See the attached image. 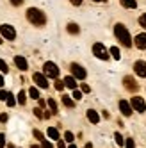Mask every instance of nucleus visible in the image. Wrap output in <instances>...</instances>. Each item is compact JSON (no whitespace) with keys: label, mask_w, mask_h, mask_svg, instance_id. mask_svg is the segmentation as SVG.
Masks as SVG:
<instances>
[{"label":"nucleus","mask_w":146,"mask_h":148,"mask_svg":"<svg viewBox=\"0 0 146 148\" xmlns=\"http://www.w3.org/2000/svg\"><path fill=\"white\" fill-rule=\"evenodd\" d=\"M93 54H95L98 59H102V61L109 59V50L103 47L102 43H95V45H93Z\"/></svg>","instance_id":"3"},{"label":"nucleus","mask_w":146,"mask_h":148,"mask_svg":"<svg viewBox=\"0 0 146 148\" xmlns=\"http://www.w3.org/2000/svg\"><path fill=\"white\" fill-rule=\"evenodd\" d=\"M68 32H70V34H78L80 29H78L77 23H70V25H68Z\"/></svg>","instance_id":"19"},{"label":"nucleus","mask_w":146,"mask_h":148,"mask_svg":"<svg viewBox=\"0 0 146 148\" xmlns=\"http://www.w3.org/2000/svg\"><path fill=\"white\" fill-rule=\"evenodd\" d=\"M29 95H30V98L39 100V91H38V88H30L29 89Z\"/></svg>","instance_id":"20"},{"label":"nucleus","mask_w":146,"mask_h":148,"mask_svg":"<svg viewBox=\"0 0 146 148\" xmlns=\"http://www.w3.org/2000/svg\"><path fill=\"white\" fill-rule=\"evenodd\" d=\"M68 148H77V146H75V145H70V146H68Z\"/></svg>","instance_id":"43"},{"label":"nucleus","mask_w":146,"mask_h":148,"mask_svg":"<svg viewBox=\"0 0 146 148\" xmlns=\"http://www.w3.org/2000/svg\"><path fill=\"white\" fill-rule=\"evenodd\" d=\"M125 146H127V148H135V145H134V139H130V137H128V139L125 141Z\"/></svg>","instance_id":"31"},{"label":"nucleus","mask_w":146,"mask_h":148,"mask_svg":"<svg viewBox=\"0 0 146 148\" xmlns=\"http://www.w3.org/2000/svg\"><path fill=\"white\" fill-rule=\"evenodd\" d=\"M32 80L36 82L38 88H43V89L48 88V80H46V77L43 75V73H34V75H32Z\"/></svg>","instance_id":"8"},{"label":"nucleus","mask_w":146,"mask_h":148,"mask_svg":"<svg viewBox=\"0 0 146 148\" xmlns=\"http://www.w3.org/2000/svg\"><path fill=\"white\" fill-rule=\"evenodd\" d=\"M43 71H45V75L46 77H52V79H57L59 77V68L55 62H45V66H43Z\"/></svg>","instance_id":"4"},{"label":"nucleus","mask_w":146,"mask_h":148,"mask_svg":"<svg viewBox=\"0 0 146 148\" xmlns=\"http://www.w3.org/2000/svg\"><path fill=\"white\" fill-rule=\"evenodd\" d=\"M5 102H7V105H9V107H13V105L16 103V100H14V97H13L11 93H9V97H7V100H5Z\"/></svg>","instance_id":"26"},{"label":"nucleus","mask_w":146,"mask_h":148,"mask_svg":"<svg viewBox=\"0 0 146 148\" xmlns=\"http://www.w3.org/2000/svg\"><path fill=\"white\" fill-rule=\"evenodd\" d=\"M34 136L38 137V139H41V141H43V134H41L39 130H34Z\"/></svg>","instance_id":"36"},{"label":"nucleus","mask_w":146,"mask_h":148,"mask_svg":"<svg viewBox=\"0 0 146 148\" xmlns=\"http://www.w3.org/2000/svg\"><path fill=\"white\" fill-rule=\"evenodd\" d=\"M95 2H96V0H95Z\"/></svg>","instance_id":"46"},{"label":"nucleus","mask_w":146,"mask_h":148,"mask_svg":"<svg viewBox=\"0 0 146 148\" xmlns=\"http://www.w3.org/2000/svg\"><path fill=\"white\" fill-rule=\"evenodd\" d=\"M34 114L38 116V118H43V114H41V109H34Z\"/></svg>","instance_id":"39"},{"label":"nucleus","mask_w":146,"mask_h":148,"mask_svg":"<svg viewBox=\"0 0 146 148\" xmlns=\"http://www.w3.org/2000/svg\"><path fill=\"white\" fill-rule=\"evenodd\" d=\"M134 70H135V73H137L139 77H146V62L144 61H135Z\"/></svg>","instance_id":"10"},{"label":"nucleus","mask_w":146,"mask_h":148,"mask_svg":"<svg viewBox=\"0 0 146 148\" xmlns=\"http://www.w3.org/2000/svg\"><path fill=\"white\" fill-rule=\"evenodd\" d=\"M114 34L119 39V43H123V47H132V38H130V32L127 30L123 23H116L114 25Z\"/></svg>","instance_id":"1"},{"label":"nucleus","mask_w":146,"mask_h":148,"mask_svg":"<svg viewBox=\"0 0 146 148\" xmlns=\"http://www.w3.org/2000/svg\"><path fill=\"white\" fill-rule=\"evenodd\" d=\"M30 148H39V146H36V145H32V146H30Z\"/></svg>","instance_id":"44"},{"label":"nucleus","mask_w":146,"mask_h":148,"mask_svg":"<svg viewBox=\"0 0 146 148\" xmlns=\"http://www.w3.org/2000/svg\"><path fill=\"white\" fill-rule=\"evenodd\" d=\"M2 86H4V77L0 75V88H2Z\"/></svg>","instance_id":"42"},{"label":"nucleus","mask_w":146,"mask_h":148,"mask_svg":"<svg viewBox=\"0 0 146 148\" xmlns=\"http://www.w3.org/2000/svg\"><path fill=\"white\" fill-rule=\"evenodd\" d=\"M46 134H48V137H50V139H59V130L55 129V127H48Z\"/></svg>","instance_id":"17"},{"label":"nucleus","mask_w":146,"mask_h":148,"mask_svg":"<svg viewBox=\"0 0 146 148\" xmlns=\"http://www.w3.org/2000/svg\"><path fill=\"white\" fill-rule=\"evenodd\" d=\"M64 139H66L68 143H73V139H75V137H73L71 132H66V134H64Z\"/></svg>","instance_id":"30"},{"label":"nucleus","mask_w":146,"mask_h":148,"mask_svg":"<svg viewBox=\"0 0 146 148\" xmlns=\"http://www.w3.org/2000/svg\"><path fill=\"white\" fill-rule=\"evenodd\" d=\"M2 146H5V136L0 134V148H2Z\"/></svg>","instance_id":"35"},{"label":"nucleus","mask_w":146,"mask_h":148,"mask_svg":"<svg viewBox=\"0 0 146 148\" xmlns=\"http://www.w3.org/2000/svg\"><path fill=\"white\" fill-rule=\"evenodd\" d=\"M14 64H16L20 70H22V71H25V70L29 68L27 59H25V57H22V56H16V57H14Z\"/></svg>","instance_id":"11"},{"label":"nucleus","mask_w":146,"mask_h":148,"mask_svg":"<svg viewBox=\"0 0 146 148\" xmlns=\"http://www.w3.org/2000/svg\"><path fill=\"white\" fill-rule=\"evenodd\" d=\"M0 34H2L5 39H14V38H16V30H14L11 25L4 23V25H0Z\"/></svg>","instance_id":"5"},{"label":"nucleus","mask_w":146,"mask_h":148,"mask_svg":"<svg viewBox=\"0 0 146 148\" xmlns=\"http://www.w3.org/2000/svg\"><path fill=\"white\" fill-rule=\"evenodd\" d=\"M0 121H2V123L7 121V114H5V112H4V114H0Z\"/></svg>","instance_id":"37"},{"label":"nucleus","mask_w":146,"mask_h":148,"mask_svg":"<svg viewBox=\"0 0 146 148\" xmlns=\"http://www.w3.org/2000/svg\"><path fill=\"white\" fill-rule=\"evenodd\" d=\"M80 98H82V91L73 89V100H80Z\"/></svg>","instance_id":"27"},{"label":"nucleus","mask_w":146,"mask_h":148,"mask_svg":"<svg viewBox=\"0 0 146 148\" xmlns=\"http://www.w3.org/2000/svg\"><path fill=\"white\" fill-rule=\"evenodd\" d=\"M18 102L22 103V105H23V103L27 102V97H25V91H20V93H18Z\"/></svg>","instance_id":"23"},{"label":"nucleus","mask_w":146,"mask_h":148,"mask_svg":"<svg viewBox=\"0 0 146 148\" xmlns=\"http://www.w3.org/2000/svg\"><path fill=\"white\" fill-rule=\"evenodd\" d=\"M59 148H66V145H64V141H59V145H57Z\"/></svg>","instance_id":"41"},{"label":"nucleus","mask_w":146,"mask_h":148,"mask_svg":"<svg viewBox=\"0 0 146 148\" xmlns=\"http://www.w3.org/2000/svg\"><path fill=\"white\" fill-rule=\"evenodd\" d=\"M109 52H111V56L116 59V61H119V59H121V54H119V48H118V47H112Z\"/></svg>","instance_id":"18"},{"label":"nucleus","mask_w":146,"mask_h":148,"mask_svg":"<svg viewBox=\"0 0 146 148\" xmlns=\"http://www.w3.org/2000/svg\"><path fill=\"white\" fill-rule=\"evenodd\" d=\"M130 103H132V109H134V111H137V112H141V114L146 112V103H144V100H143L141 97H134Z\"/></svg>","instance_id":"6"},{"label":"nucleus","mask_w":146,"mask_h":148,"mask_svg":"<svg viewBox=\"0 0 146 148\" xmlns=\"http://www.w3.org/2000/svg\"><path fill=\"white\" fill-rule=\"evenodd\" d=\"M2 41H4V39H2V38H0V43H2Z\"/></svg>","instance_id":"45"},{"label":"nucleus","mask_w":146,"mask_h":148,"mask_svg":"<svg viewBox=\"0 0 146 148\" xmlns=\"http://www.w3.org/2000/svg\"><path fill=\"white\" fill-rule=\"evenodd\" d=\"M119 111H121V114L123 116H130L132 114V103H128L127 100H119Z\"/></svg>","instance_id":"9"},{"label":"nucleus","mask_w":146,"mask_h":148,"mask_svg":"<svg viewBox=\"0 0 146 148\" xmlns=\"http://www.w3.org/2000/svg\"><path fill=\"white\" fill-rule=\"evenodd\" d=\"M114 139H116V145H118V146H123L125 139H123V136H121L119 132H116V134H114Z\"/></svg>","instance_id":"22"},{"label":"nucleus","mask_w":146,"mask_h":148,"mask_svg":"<svg viewBox=\"0 0 146 148\" xmlns=\"http://www.w3.org/2000/svg\"><path fill=\"white\" fill-rule=\"evenodd\" d=\"M87 120H89L91 123H95V125H96V123L100 121V116H98V112H96V111L89 109V111H87Z\"/></svg>","instance_id":"14"},{"label":"nucleus","mask_w":146,"mask_h":148,"mask_svg":"<svg viewBox=\"0 0 146 148\" xmlns=\"http://www.w3.org/2000/svg\"><path fill=\"white\" fill-rule=\"evenodd\" d=\"M135 45H137V48H146V34L143 32V34H137L135 36Z\"/></svg>","instance_id":"12"},{"label":"nucleus","mask_w":146,"mask_h":148,"mask_svg":"<svg viewBox=\"0 0 146 148\" xmlns=\"http://www.w3.org/2000/svg\"><path fill=\"white\" fill-rule=\"evenodd\" d=\"M62 103H64L66 107H75V102H73L70 97H62Z\"/></svg>","instance_id":"21"},{"label":"nucleus","mask_w":146,"mask_h":148,"mask_svg":"<svg viewBox=\"0 0 146 148\" xmlns=\"http://www.w3.org/2000/svg\"><path fill=\"white\" fill-rule=\"evenodd\" d=\"M27 18H29V22L34 23V25H45V22H46L45 13L39 11V9H36V7H30L27 11Z\"/></svg>","instance_id":"2"},{"label":"nucleus","mask_w":146,"mask_h":148,"mask_svg":"<svg viewBox=\"0 0 146 148\" xmlns=\"http://www.w3.org/2000/svg\"><path fill=\"white\" fill-rule=\"evenodd\" d=\"M9 2H11L13 5H20V4H22V2H23V0H9Z\"/></svg>","instance_id":"38"},{"label":"nucleus","mask_w":146,"mask_h":148,"mask_svg":"<svg viewBox=\"0 0 146 148\" xmlns=\"http://www.w3.org/2000/svg\"><path fill=\"white\" fill-rule=\"evenodd\" d=\"M0 71H2V73H7V71H9V68H7V62H5L4 59H0Z\"/></svg>","instance_id":"24"},{"label":"nucleus","mask_w":146,"mask_h":148,"mask_svg":"<svg viewBox=\"0 0 146 148\" xmlns=\"http://www.w3.org/2000/svg\"><path fill=\"white\" fill-rule=\"evenodd\" d=\"M71 73H73V77L78 79V80H84V79H86V75H87L86 70L82 68L80 64H77V62H73V64H71Z\"/></svg>","instance_id":"7"},{"label":"nucleus","mask_w":146,"mask_h":148,"mask_svg":"<svg viewBox=\"0 0 146 148\" xmlns=\"http://www.w3.org/2000/svg\"><path fill=\"white\" fill-rule=\"evenodd\" d=\"M62 88H64V80H57L55 82V89L57 91H62Z\"/></svg>","instance_id":"29"},{"label":"nucleus","mask_w":146,"mask_h":148,"mask_svg":"<svg viewBox=\"0 0 146 148\" xmlns=\"http://www.w3.org/2000/svg\"><path fill=\"white\" fill-rule=\"evenodd\" d=\"M119 4L125 5V7H128V9H135L137 7V0H119Z\"/></svg>","instance_id":"16"},{"label":"nucleus","mask_w":146,"mask_h":148,"mask_svg":"<svg viewBox=\"0 0 146 148\" xmlns=\"http://www.w3.org/2000/svg\"><path fill=\"white\" fill-rule=\"evenodd\" d=\"M64 86L70 88V89H77V79H75V77H71V75L66 77V79H64Z\"/></svg>","instance_id":"13"},{"label":"nucleus","mask_w":146,"mask_h":148,"mask_svg":"<svg viewBox=\"0 0 146 148\" xmlns=\"http://www.w3.org/2000/svg\"><path fill=\"white\" fill-rule=\"evenodd\" d=\"M139 25H141L143 29H146V14H141V18H139Z\"/></svg>","instance_id":"28"},{"label":"nucleus","mask_w":146,"mask_h":148,"mask_svg":"<svg viewBox=\"0 0 146 148\" xmlns=\"http://www.w3.org/2000/svg\"><path fill=\"white\" fill-rule=\"evenodd\" d=\"M125 86H127V89H130V91H135V89H137V84L134 82L132 77H125Z\"/></svg>","instance_id":"15"},{"label":"nucleus","mask_w":146,"mask_h":148,"mask_svg":"<svg viewBox=\"0 0 146 148\" xmlns=\"http://www.w3.org/2000/svg\"><path fill=\"white\" fill-rule=\"evenodd\" d=\"M80 88H82V93H89V91H91V88L87 86V84H82Z\"/></svg>","instance_id":"34"},{"label":"nucleus","mask_w":146,"mask_h":148,"mask_svg":"<svg viewBox=\"0 0 146 148\" xmlns=\"http://www.w3.org/2000/svg\"><path fill=\"white\" fill-rule=\"evenodd\" d=\"M70 2H71L73 5H80V4H82V0H70Z\"/></svg>","instance_id":"40"},{"label":"nucleus","mask_w":146,"mask_h":148,"mask_svg":"<svg viewBox=\"0 0 146 148\" xmlns=\"http://www.w3.org/2000/svg\"><path fill=\"white\" fill-rule=\"evenodd\" d=\"M48 105H50V109H52V112L55 114V112H57V103H55V100H52V98H50V100H48Z\"/></svg>","instance_id":"25"},{"label":"nucleus","mask_w":146,"mask_h":148,"mask_svg":"<svg viewBox=\"0 0 146 148\" xmlns=\"http://www.w3.org/2000/svg\"><path fill=\"white\" fill-rule=\"evenodd\" d=\"M7 97H9V93H7V91H4V89L0 91V100H4V102H5V100H7Z\"/></svg>","instance_id":"32"},{"label":"nucleus","mask_w":146,"mask_h":148,"mask_svg":"<svg viewBox=\"0 0 146 148\" xmlns=\"http://www.w3.org/2000/svg\"><path fill=\"white\" fill-rule=\"evenodd\" d=\"M41 148H54V146H52V143H50V141L43 139V143H41Z\"/></svg>","instance_id":"33"}]
</instances>
